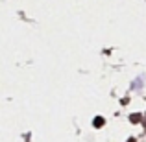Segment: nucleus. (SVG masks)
<instances>
[{"instance_id": "1", "label": "nucleus", "mask_w": 146, "mask_h": 142, "mask_svg": "<svg viewBox=\"0 0 146 142\" xmlns=\"http://www.w3.org/2000/svg\"><path fill=\"white\" fill-rule=\"evenodd\" d=\"M102 124H104V120H102V118L98 116L96 120H94V125H96V127H100V125H102Z\"/></svg>"}]
</instances>
